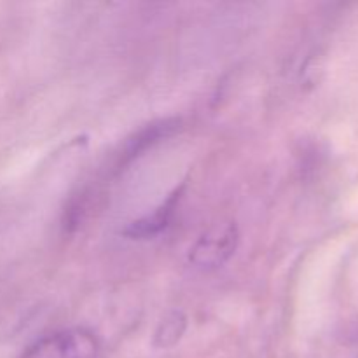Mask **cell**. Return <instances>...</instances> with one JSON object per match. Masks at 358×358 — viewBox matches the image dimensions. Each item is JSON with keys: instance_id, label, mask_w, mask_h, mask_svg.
<instances>
[{"instance_id": "obj_4", "label": "cell", "mask_w": 358, "mask_h": 358, "mask_svg": "<svg viewBox=\"0 0 358 358\" xmlns=\"http://www.w3.org/2000/svg\"><path fill=\"white\" fill-rule=\"evenodd\" d=\"M178 196H171L163 206L156 210L152 215L142 217V219L135 220V222L129 224L124 229V234L129 238H135V240H143V238H150L159 234L161 231H164L170 224L171 217H173L175 206H177Z\"/></svg>"}, {"instance_id": "obj_3", "label": "cell", "mask_w": 358, "mask_h": 358, "mask_svg": "<svg viewBox=\"0 0 358 358\" xmlns=\"http://www.w3.org/2000/svg\"><path fill=\"white\" fill-rule=\"evenodd\" d=\"M178 128H180V119H163V121L145 126L131 140H128L124 147V157L126 159H133V157L140 156L143 150L152 147L154 143L173 135Z\"/></svg>"}, {"instance_id": "obj_1", "label": "cell", "mask_w": 358, "mask_h": 358, "mask_svg": "<svg viewBox=\"0 0 358 358\" xmlns=\"http://www.w3.org/2000/svg\"><path fill=\"white\" fill-rule=\"evenodd\" d=\"M100 343L86 329H66L38 339L20 358H96Z\"/></svg>"}, {"instance_id": "obj_2", "label": "cell", "mask_w": 358, "mask_h": 358, "mask_svg": "<svg viewBox=\"0 0 358 358\" xmlns=\"http://www.w3.org/2000/svg\"><path fill=\"white\" fill-rule=\"evenodd\" d=\"M238 240H240V233H238L236 224H215L196 241L189 254V261L194 264V268L203 269V271L220 268L236 252Z\"/></svg>"}, {"instance_id": "obj_5", "label": "cell", "mask_w": 358, "mask_h": 358, "mask_svg": "<svg viewBox=\"0 0 358 358\" xmlns=\"http://www.w3.org/2000/svg\"><path fill=\"white\" fill-rule=\"evenodd\" d=\"M185 327H187V318L182 311H171L161 320L157 327L156 336H154V345L157 348H171L177 345L184 336Z\"/></svg>"}]
</instances>
